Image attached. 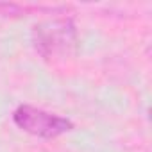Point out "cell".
Listing matches in <instances>:
<instances>
[{
    "instance_id": "obj_3",
    "label": "cell",
    "mask_w": 152,
    "mask_h": 152,
    "mask_svg": "<svg viewBox=\"0 0 152 152\" xmlns=\"http://www.w3.org/2000/svg\"><path fill=\"white\" fill-rule=\"evenodd\" d=\"M68 6H38V4H20V2H0V15L20 18L31 15H52V13H64Z\"/></svg>"
},
{
    "instance_id": "obj_1",
    "label": "cell",
    "mask_w": 152,
    "mask_h": 152,
    "mask_svg": "<svg viewBox=\"0 0 152 152\" xmlns=\"http://www.w3.org/2000/svg\"><path fill=\"white\" fill-rule=\"evenodd\" d=\"M34 50L47 61H64L79 52V32L72 18H50L31 31Z\"/></svg>"
},
{
    "instance_id": "obj_2",
    "label": "cell",
    "mask_w": 152,
    "mask_h": 152,
    "mask_svg": "<svg viewBox=\"0 0 152 152\" xmlns=\"http://www.w3.org/2000/svg\"><path fill=\"white\" fill-rule=\"evenodd\" d=\"M13 122L23 132L43 140H54L73 129L72 120L29 104H22L13 111Z\"/></svg>"
}]
</instances>
